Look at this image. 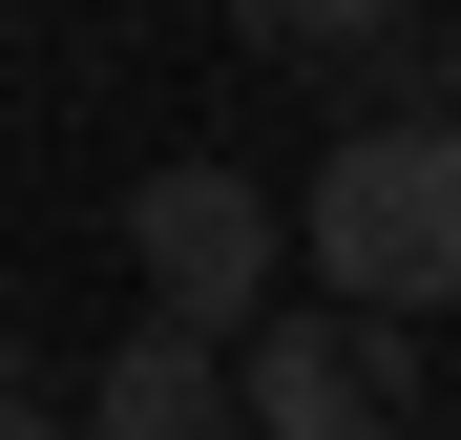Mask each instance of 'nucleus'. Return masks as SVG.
Listing matches in <instances>:
<instances>
[{
	"instance_id": "obj_2",
	"label": "nucleus",
	"mask_w": 461,
	"mask_h": 440,
	"mask_svg": "<svg viewBox=\"0 0 461 440\" xmlns=\"http://www.w3.org/2000/svg\"><path fill=\"white\" fill-rule=\"evenodd\" d=\"M126 252H147V315L168 336H210V356L273 336V189L252 168H147L126 189Z\"/></svg>"
},
{
	"instance_id": "obj_4",
	"label": "nucleus",
	"mask_w": 461,
	"mask_h": 440,
	"mask_svg": "<svg viewBox=\"0 0 461 440\" xmlns=\"http://www.w3.org/2000/svg\"><path fill=\"white\" fill-rule=\"evenodd\" d=\"M85 440H252V378H230L210 336H168V315H147L105 378H85Z\"/></svg>"
},
{
	"instance_id": "obj_5",
	"label": "nucleus",
	"mask_w": 461,
	"mask_h": 440,
	"mask_svg": "<svg viewBox=\"0 0 461 440\" xmlns=\"http://www.w3.org/2000/svg\"><path fill=\"white\" fill-rule=\"evenodd\" d=\"M230 42H273V63H377L399 0H230Z\"/></svg>"
},
{
	"instance_id": "obj_3",
	"label": "nucleus",
	"mask_w": 461,
	"mask_h": 440,
	"mask_svg": "<svg viewBox=\"0 0 461 440\" xmlns=\"http://www.w3.org/2000/svg\"><path fill=\"white\" fill-rule=\"evenodd\" d=\"M230 378H252V440H399V419H420L399 315H336V293H315V315H273Z\"/></svg>"
},
{
	"instance_id": "obj_6",
	"label": "nucleus",
	"mask_w": 461,
	"mask_h": 440,
	"mask_svg": "<svg viewBox=\"0 0 461 440\" xmlns=\"http://www.w3.org/2000/svg\"><path fill=\"white\" fill-rule=\"evenodd\" d=\"M0 440H85V419H42V399H0Z\"/></svg>"
},
{
	"instance_id": "obj_7",
	"label": "nucleus",
	"mask_w": 461,
	"mask_h": 440,
	"mask_svg": "<svg viewBox=\"0 0 461 440\" xmlns=\"http://www.w3.org/2000/svg\"><path fill=\"white\" fill-rule=\"evenodd\" d=\"M440 105H461V42H440Z\"/></svg>"
},
{
	"instance_id": "obj_1",
	"label": "nucleus",
	"mask_w": 461,
	"mask_h": 440,
	"mask_svg": "<svg viewBox=\"0 0 461 440\" xmlns=\"http://www.w3.org/2000/svg\"><path fill=\"white\" fill-rule=\"evenodd\" d=\"M315 293L336 315H440L461 293V105H357L315 168Z\"/></svg>"
}]
</instances>
